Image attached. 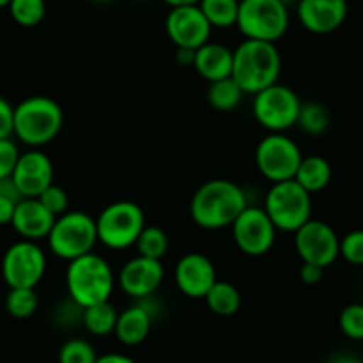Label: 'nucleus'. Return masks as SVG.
Returning a JSON list of instances; mask_svg holds the SVG:
<instances>
[{
  "label": "nucleus",
  "instance_id": "f257e3e1",
  "mask_svg": "<svg viewBox=\"0 0 363 363\" xmlns=\"http://www.w3.org/2000/svg\"><path fill=\"white\" fill-rule=\"evenodd\" d=\"M248 206L247 194L230 179H211L197 188L190 201L194 223L206 230H220L233 225Z\"/></svg>",
  "mask_w": 363,
  "mask_h": 363
},
{
  "label": "nucleus",
  "instance_id": "f03ea898",
  "mask_svg": "<svg viewBox=\"0 0 363 363\" xmlns=\"http://www.w3.org/2000/svg\"><path fill=\"white\" fill-rule=\"evenodd\" d=\"M282 73V55L277 43L243 39L233 50V73L245 94H257L262 89L277 84Z\"/></svg>",
  "mask_w": 363,
  "mask_h": 363
},
{
  "label": "nucleus",
  "instance_id": "7ed1b4c3",
  "mask_svg": "<svg viewBox=\"0 0 363 363\" xmlns=\"http://www.w3.org/2000/svg\"><path fill=\"white\" fill-rule=\"evenodd\" d=\"M116 286L117 279L112 266L96 252H89V254L67 262V294L82 308L108 301Z\"/></svg>",
  "mask_w": 363,
  "mask_h": 363
},
{
  "label": "nucleus",
  "instance_id": "20e7f679",
  "mask_svg": "<svg viewBox=\"0 0 363 363\" xmlns=\"http://www.w3.org/2000/svg\"><path fill=\"white\" fill-rule=\"evenodd\" d=\"M64 124V112L50 96H28L13 110V135L28 147L55 140Z\"/></svg>",
  "mask_w": 363,
  "mask_h": 363
},
{
  "label": "nucleus",
  "instance_id": "39448f33",
  "mask_svg": "<svg viewBox=\"0 0 363 363\" xmlns=\"http://www.w3.org/2000/svg\"><path fill=\"white\" fill-rule=\"evenodd\" d=\"M264 211L282 233H296L312 218V194L294 179L272 183L264 197Z\"/></svg>",
  "mask_w": 363,
  "mask_h": 363
},
{
  "label": "nucleus",
  "instance_id": "423d86ee",
  "mask_svg": "<svg viewBox=\"0 0 363 363\" xmlns=\"http://www.w3.org/2000/svg\"><path fill=\"white\" fill-rule=\"evenodd\" d=\"M50 250L62 261H73L82 255L94 252L98 243L96 220L84 211H69L57 216L50 229L48 236Z\"/></svg>",
  "mask_w": 363,
  "mask_h": 363
},
{
  "label": "nucleus",
  "instance_id": "0eeeda50",
  "mask_svg": "<svg viewBox=\"0 0 363 363\" xmlns=\"http://www.w3.org/2000/svg\"><path fill=\"white\" fill-rule=\"evenodd\" d=\"M144 227V211L137 202L131 201L112 202L103 208L96 218L98 243L110 250H126L135 247Z\"/></svg>",
  "mask_w": 363,
  "mask_h": 363
},
{
  "label": "nucleus",
  "instance_id": "6e6552de",
  "mask_svg": "<svg viewBox=\"0 0 363 363\" xmlns=\"http://www.w3.org/2000/svg\"><path fill=\"white\" fill-rule=\"evenodd\" d=\"M291 23L289 7L280 0H240L236 27L245 39L277 43Z\"/></svg>",
  "mask_w": 363,
  "mask_h": 363
},
{
  "label": "nucleus",
  "instance_id": "1a4fd4ad",
  "mask_svg": "<svg viewBox=\"0 0 363 363\" xmlns=\"http://www.w3.org/2000/svg\"><path fill=\"white\" fill-rule=\"evenodd\" d=\"M301 99L287 85L277 84L254 94L252 112L255 121L269 133H284L296 126Z\"/></svg>",
  "mask_w": 363,
  "mask_h": 363
},
{
  "label": "nucleus",
  "instance_id": "9d476101",
  "mask_svg": "<svg viewBox=\"0 0 363 363\" xmlns=\"http://www.w3.org/2000/svg\"><path fill=\"white\" fill-rule=\"evenodd\" d=\"M301 158L300 145L286 133L266 135L255 149V165L269 183L293 179Z\"/></svg>",
  "mask_w": 363,
  "mask_h": 363
},
{
  "label": "nucleus",
  "instance_id": "9b49d317",
  "mask_svg": "<svg viewBox=\"0 0 363 363\" xmlns=\"http://www.w3.org/2000/svg\"><path fill=\"white\" fill-rule=\"evenodd\" d=\"M46 254L38 241L20 240L2 257V279L13 287H38L46 273Z\"/></svg>",
  "mask_w": 363,
  "mask_h": 363
},
{
  "label": "nucleus",
  "instance_id": "f8f14e48",
  "mask_svg": "<svg viewBox=\"0 0 363 363\" xmlns=\"http://www.w3.org/2000/svg\"><path fill=\"white\" fill-rule=\"evenodd\" d=\"M233 240L240 252L248 257H262L273 248L277 240V227L266 215L264 208L248 204L230 225Z\"/></svg>",
  "mask_w": 363,
  "mask_h": 363
},
{
  "label": "nucleus",
  "instance_id": "ddd939ff",
  "mask_svg": "<svg viewBox=\"0 0 363 363\" xmlns=\"http://www.w3.org/2000/svg\"><path fill=\"white\" fill-rule=\"evenodd\" d=\"M294 234V248L301 262L328 268L339 259L340 238L335 229L323 220L311 218Z\"/></svg>",
  "mask_w": 363,
  "mask_h": 363
},
{
  "label": "nucleus",
  "instance_id": "4468645a",
  "mask_svg": "<svg viewBox=\"0 0 363 363\" xmlns=\"http://www.w3.org/2000/svg\"><path fill=\"white\" fill-rule=\"evenodd\" d=\"M165 30L176 48L197 50L211 39L213 27L202 14L201 7L195 4L170 7L165 18Z\"/></svg>",
  "mask_w": 363,
  "mask_h": 363
},
{
  "label": "nucleus",
  "instance_id": "2eb2a0df",
  "mask_svg": "<svg viewBox=\"0 0 363 363\" xmlns=\"http://www.w3.org/2000/svg\"><path fill=\"white\" fill-rule=\"evenodd\" d=\"M218 280L216 268L208 255L201 252H188L177 261L174 268L176 287L191 300H204L213 284Z\"/></svg>",
  "mask_w": 363,
  "mask_h": 363
},
{
  "label": "nucleus",
  "instance_id": "dca6fc26",
  "mask_svg": "<svg viewBox=\"0 0 363 363\" xmlns=\"http://www.w3.org/2000/svg\"><path fill=\"white\" fill-rule=\"evenodd\" d=\"M163 277H165V268L162 261L137 255L124 262L116 279L117 286L124 294L133 300H142V298L156 294L158 287L162 286Z\"/></svg>",
  "mask_w": 363,
  "mask_h": 363
},
{
  "label": "nucleus",
  "instance_id": "f3484780",
  "mask_svg": "<svg viewBox=\"0 0 363 363\" xmlns=\"http://www.w3.org/2000/svg\"><path fill=\"white\" fill-rule=\"evenodd\" d=\"M350 13L347 0H300L296 18L301 27L315 35H326L339 30Z\"/></svg>",
  "mask_w": 363,
  "mask_h": 363
},
{
  "label": "nucleus",
  "instance_id": "a211bd4d",
  "mask_svg": "<svg viewBox=\"0 0 363 363\" xmlns=\"http://www.w3.org/2000/svg\"><path fill=\"white\" fill-rule=\"evenodd\" d=\"M53 163L46 152L32 147L30 151L20 152L14 165L11 179L23 197H38L46 186L53 183Z\"/></svg>",
  "mask_w": 363,
  "mask_h": 363
},
{
  "label": "nucleus",
  "instance_id": "6ab92c4d",
  "mask_svg": "<svg viewBox=\"0 0 363 363\" xmlns=\"http://www.w3.org/2000/svg\"><path fill=\"white\" fill-rule=\"evenodd\" d=\"M55 216L39 202L38 197H23L14 209L11 227L21 240L41 241L46 240Z\"/></svg>",
  "mask_w": 363,
  "mask_h": 363
},
{
  "label": "nucleus",
  "instance_id": "aec40b11",
  "mask_svg": "<svg viewBox=\"0 0 363 363\" xmlns=\"http://www.w3.org/2000/svg\"><path fill=\"white\" fill-rule=\"evenodd\" d=\"M191 67H195V71L208 82L230 77V73H233V50L222 43H213L209 39L208 43L195 50V59Z\"/></svg>",
  "mask_w": 363,
  "mask_h": 363
},
{
  "label": "nucleus",
  "instance_id": "412c9836",
  "mask_svg": "<svg viewBox=\"0 0 363 363\" xmlns=\"http://www.w3.org/2000/svg\"><path fill=\"white\" fill-rule=\"evenodd\" d=\"M152 323H155V318L137 301L135 305L119 312L113 335L124 346H138L149 337Z\"/></svg>",
  "mask_w": 363,
  "mask_h": 363
},
{
  "label": "nucleus",
  "instance_id": "4be33fe9",
  "mask_svg": "<svg viewBox=\"0 0 363 363\" xmlns=\"http://www.w3.org/2000/svg\"><path fill=\"white\" fill-rule=\"evenodd\" d=\"M332 176L333 170L328 160L319 155H311L301 158L293 179L300 186H303L308 194H318V191H323L328 186Z\"/></svg>",
  "mask_w": 363,
  "mask_h": 363
},
{
  "label": "nucleus",
  "instance_id": "5701e85b",
  "mask_svg": "<svg viewBox=\"0 0 363 363\" xmlns=\"http://www.w3.org/2000/svg\"><path fill=\"white\" fill-rule=\"evenodd\" d=\"M204 301L213 314L229 318V315H234L241 308V293L233 282L216 280L204 296Z\"/></svg>",
  "mask_w": 363,
  "mask_h": 363
},
{
  "label": "nucleus",
  "instance_id": "b1692460",
  "mask_svg": "<svg viewBox=\"0 0 363 363\" xmlns=\"http://www.w3.org/2000/svg\"><path fill=\"white\" fill-rule=\"evenodd\" d=\"M243 89L234 82L233 77L220 78V80L209 82L206 98L208 103L218 112H233L243 101Z\"/></svg>",
  "mask_w": 363,
  "mask_h": 363
},
{
  "label": "nucleus",
  "instance_id": "393cba45",
  "mask_svg": "<svg viewBox=\"0 0 363 363\" xmlns=\"http://www.w3.org/2000/svg\"><path fill=\"white\" fill-rule=\"evenodd\" d=\"M117 315H119V312L110 303V300L101 301V303L84 308V312H82V325H84V328L91 335L106 337L116 330Z\"/></svg>",
  "mask_w": 363,
  "mask_h": 363
},
{
  "label": "nucleus",
  "instance_id": "a878e982",
  "mask_svg": "<svg viewBox=\"0 0 363 363\" xmlns=\"http://www.w3.org/2000/svg\"><path fill=\"white\" fill-rule=\"evenodd\" d=\"M197 6L213 28L236 27L240 0H201Z\"/></svg>",
  "mask_w": 363,
  "mask_h": 363
},
{
  "label": "nucleus",
  "instance_id": "bb28decb",
  "mask_svg": "<svg viewBox=\"0 0 363 363\" xmlns=\"http://www.w3.org/2000/svg\"><path fill=\"white\" fill-rule=\"evenodd\" d=\"M39 308V296L34 287H13L6 296V311L14 319H28Z\"/></svg>",
  "mask_w": 363,
  "mask_h": 363
},
{
  "label": "nucleus",
  "instance_id": "cd10ccee",
  "mask_svg": "<svg viewBox=\"0 0 363 363\" xmlns=\"http://www.w3.org/2000/svg\"><path fill=\"white\" fill-rule=\"evenodd\" d=\"M169 234L158 225H147L142 229L140 236H138L135 248H137L138 255H144L149 259H158L162 261L169 252Z\"/></svg>",
  "mask_w": 363,
  "mask_h": 363
},
{
  "label": "nucleus",
  "instance_id": "c85d7f7f",
  "mask_svg": "<svg viewBox=\"0 0 363 363\" xmlns=\"http://www.w3.org/2000/svg\"><path fill=\"white\" fill-rule=\"evenodd\" d=\"M296 126L307 135H323L330 128V112L318 101L301 103Z\"/></svg>",
  "mask_w": 363,
  "mask_h": 363
},
{
  "label": "nucleus",
  "instance_id": "c756f323",
  "mask_svg": "<svg viewBox=\"0 0 363 363\" xmlns=\"http://www.w3.org/2000/svg\"><path fill=\"white\" fill-rule=\"evenodd\" d=\"M7 9L14 23L25 28L38 27L46 16L45 0H11Z\"/></svg>",
  "mask_w": 363,
  "mask_h": 363
},
{
  "label": "nucleus",
  "instance_id": "7c9ffc66",
  "mask_svg": "<svg viewBox=\"0 0 363 363\" xmlns=\"http://www.w3.org/2000/svg\"><path fill=\"white\" fill-rule=\"evenodd\" d=\"M98 358L94 346L85 339L66 340L59 350V363H94Z\"/></svg>",
  "mask_w": 363,
  "mask_h": 363
},
{
  "label": "nucleus",
  "instance_id": "2f4dec72",
  "mask_svg": "<svg viewBox=\"0 0 363 363\" xmlns=\"http://www.w3.org/2000/svg\"><path fill=\"white\" fill-rule=\"evenodd\" d=\"M339 328L347 339L363 340V303H351L342 308Z\"/></svg>",
  "mask_w": 363,
  "mask_h": 363
},
{
  "label": "nucleus",
  "instance_id": "473e14b6",
  "mask_svg": "<svg viewBox=\"0 0 363 363\" xmlns=\"http://www.w3.org/2000/svg\"><path fill=\"white\" fill-rule=\"evenodd\" d=\"M339 257L353 266H363V229H357L340 238Z\"/></svg>",
  "mask_w": 363,
  "mask_h": 363
},
{
  "label": "nucleus",
  "instance_id": "72a5a7b5",
  "mask_svg": "<svg viewBox=\"0 0 363 363\" xmlns=\"http://www.w3.org/2000/svg\"><path fill=\"white\" fill-rule=\"evenodd\" d=\"M39 202L52 213L53 216H60L69 209V195L59 184L52 183L50 186H46L41 194L38 195Z\"/></svg>",
  "mask_w": 363,
  "mask_h": 363
},
{
  "label": "nucleus",
  "instance_id": "f704fd0d",
  "mask_svg": "<svg viewBox=\"0 0 363 363\" xmlns=\"http://www.w3.org/2000/svg\"><path fill=\"white\" fill-rule=\"evenodd\" d=\"M20 156V149H18L16 142L13 138H0V179L4 177H11L14 165Z\"/></svg>",
  "mask_w": 363,
  "mask_h": 363
},
{
  "label": "nucleus",
  "instance_id": "c9c22d12",
  "mask_svg": "<svg viewBox=\"0 0 363 363\" xmlns=\"http://www.w3.org/2000/svg\"><path fill=\"white\" fill-rule=\"evenodd\" d=\"M13 110L14 106L0 96V138L13 137Z\"/></svg>",
  "mask_w": 363,
  "mask_h": 363
},
{
  "label": "nucleus",
  "instance_id": "e433bc0d",
  "mask_svg": "<svg viewBox=\"0 0 363 363\" xmlns=\"http://www.w3.org/2000/svg\"><path fill=\"white\" fill-rule=\"evenodd\" d=\"M325 277V268L315 264H308V262H303L300 268V280L307 286H318L319 282Z\"/></svg>",
  "mask_w": 363,
  "mask_h": 363
},
{
  "label": "nucleus",
  "instance_id": "4c0bfd02",
  "mask_svg": "<svg viewBox=\"0 0 363 363\" xmlns=\"http://www.w3.org/2000/svg\"><path fill=\"white\" fill-rule=\"evenodd\" d=\"M18 202L20 201H14V199L0 195V225H11V220H13Z\"/></svg>",
  "mask_w": 363,
  "mask_h": 363
},
{
  "label": "nucleus",
  "instance_id": "58836bf2",
  "mask_svg": "<svg viewBox=\"0 0 363 363\" xmlns=\"http://www.w3.org/2000/svg\"><path fill=\"white\" fill-rule=\"evenodd\" d=\"M94 363H137L133 360V358H130L128 354H123V353H106V354H101L98 358H96Z\"/></svg>",
  "mask_w": 363,
  "mask_h": 363
},
{
  "label": "nucleus",
  "instance_id": "ea45409f",
  "mask_svg": "<svg viewBox=\"0 0 363 363\" xmlns=\"http://www.w3.org/2000/svg\"><path fill=\"white\" fill-rule=\"evenodd\" d=\"M194 59H195V50L190 48H176V60L177 64L181 66H194Z\"/></svg>",
  "mask_w": 363,
  "mask_h": 363
},
{
  "label": "nucleus",
  "instance_id": "a19ab883",
  "mask_svg": "<svg viewBox=\"0 0 363 363\" xmlns=\"http://www.w3.org/2000/svg\"><path fill=\"white\" fill-rule=\"evenodd\" d=\"M328 363H363V360H360L358 357H353V354H337Z\"/></svg>",
  "mask_w": 363,
  "mask_h": 363
},
{
  "label": "nucleus",
  "instance_id": "79ce46f5",
  "mask_svg": "<svg viewBox=\"0 0 363 363\" xmlns=\"http://www.w3.org/2000/svg\"><path fill=\"white\" fill-rule=\"evenodd\" d=\"M162 2H165L169 7H179V6H195V4H199L201 0H162Z\"/></svg>",
  "mask_w": 363,
  "mask_h": 363
},
{
  "label": "nucleus",
  "instance_id": "37998d69",
  "mask_svg": "<svg viewBox=\"0 0 363 363\" xmlns=\"http://www.w3.org/2000/svg\"><path fill=\"white\" fill-rule=\"evenodd\" d=\"M280 2H282L284 6H287L291 9V7H296V4L300 2V0H280Z\"/></svg>",
  "mask_w": 363,
  "mask_h": 363
},
{
  "label": "nucleus",
  "instance_id": "c03bdc74",
  "mask_svg": "<svg viewBox=\"0 0 363 363\" xmlns=\"http://www.w3.org/2000/svg\"><path fill=\"white\" fill-rule=\"evenodd\" d=\"M9 2L11 0H0V9H4V7L9 6Z\"/></svg>",
  "mask_w": 363,
  "mask_h": 363
},
{
  "label": "nucleus",
  "instance_id": "a18cd8bd",
  "mask_svg": "<svg viewBox=\"0 0 363 363\" xmlns=\"http://www.w3.org/2000/svg\"><path fill=\"white\" fill-rule=\"evenodd\" d=\"M91 2H96V4H105V2H108V0H91Z\"/></svg>",
  "mask_w": 363,
  "mask_h": 363
}]
</instances>
